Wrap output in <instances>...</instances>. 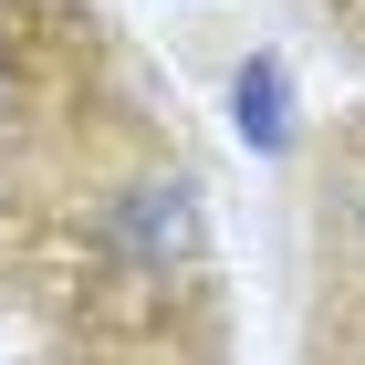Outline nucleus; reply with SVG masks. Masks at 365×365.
<instances>
[{"instance_id": "obj_3", "label": "nucleus", "mask_w": 365, "mask_h": 365, "mask_svg": "<svg viewBox=\"0 0 365 365\" xmlns=\"http://www.w3.org/2000/svg\"><path fill=\"white\" fill-rule=\"evenodd\" d=\"M324 11H334V21H344V42L365 53V0H324Z\"/></svg>"}, {"instance_id": "obj_1", "label": "nucleus", "mask_w": 365, "mask_h": 365, "mask_svg": "<svg viewBox=\"0 0 365 365\" xmlns=\"http://www.w3.org/2000/svg\"><path fill=\"white\" fill-rule=\"evenodd\" d=\"M303 261H313V324H303V355H365V115H344L334 136L313 146Z\"/></svg>"}, {"instance_id": "obj_2", "label": "nucleus", "mask_w": 365, "mask_h": 365, "mask_svg": "<svg viewBox=\"0 0 365 365\" xmlns=\"http://www.w3.org/2000/svg\"><path fill=\"white\" fill-rule=\"evenodd\" d=\"M53 365H220V324H198V334H73Z\"/></svg>"}, {"instance_id": "obj_4", "label": "nucleus", "mask_w": 365, "mask_h": 365, "mask_svg": "<svg viewBox=\"0 0 365 365\" xmlns=\"http://www.w3.org/2000/svg\"><path fill=\"white\" fill-rule=\"evenodd\" d=\"M303 365H365V355H303Z\"/></svg>"}]
</instances>
